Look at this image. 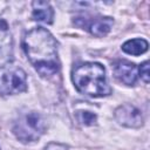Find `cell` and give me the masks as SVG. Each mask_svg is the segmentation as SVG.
Segmentation results:
<instances>
[{
  "label": "cell",
  "instance_id": "cell-1",
  "mask_svg": "<svg viewBox=\"0 0 150 150\" xmlns=\"http://www.w3.org/2000/svg\"><path fill=\"white\" fill-rule=\"evenodd\" d=\"M23 49L30 63L42 76H52L60 69L57 43L43 27L29 30L23 38Z\"/></svg>",
  "mask_w": 150,
  "mask_h": 150
},
{
  "label": "cell",
  "instance_id": "cell-2",
  "mask_svg": "<svg viewBox=\"0 0 150 150\" xmlns=\"http://www.w3.org/2000/svg\"><path fill=\"white\" fill-rule=\"evenodd\" d=\"M76 89L93 97L109 95L111 89L108 84L104 67L96 62H86L76 66L71 74Z\"/></svg>",
  "mask_w": 150,
  "mask_h": 150
},
{
  "label": "cell",
  "instance_id": "cell-3",
  "mask_svg": "<svg viewBox=\"0 0 150 150\" xmlns=\"http://www.w3.org/2000/svg\"><path fill=\"white\" fill-rule=\"evenodd\" d=\"M45 131V121L42 116L35 111L27 112L19 118L14 127V134L22 142H32L38 139Z\"/></svg>",
  "mask_w": 150,
  "mask_h": 150
},
{
  "label": "cell",
  "instance_id": "cell-4",
  "mask_svg": "<svg viewBox=\"0 0 150 150\" xmlns=\"http://www.w3.org/2000/svg\"><path fill=\"white\" fill-rule=\"evenodd\" d=\"M27 89L26 73L18 67H4L0 69V93L4 95L19 94Z\"/></svg>",
  "mask_w": 150,
  "mask_h": 150
},
{
  "label": "cell",
  "instance_id": "cell-5",
  "mask_svg": "<svg viewBox=\"0 0 150 150\" xmlns=\"http://www.w3.org/2000/svg\"><path fill=\"white\" fill-rule=\"evenodd\" d=\"M115 118L117 122L124 127L138 128L143 123V117L141 111L130 104H124L115 110Z\"/></svg>",
  "mask_w": 150,
  "mask_h": 150
},
{
  "label": "cell",
  "instance_id": "cell-6",
  "mask_svg": "<svg viewBox=\"0 0 150 150\" xmlns=\"http://www.w3.org/2000/svg\"><path fill=\"white\" fill-rule=\"evenodd\" d=\"M13 59V40L7 23L0 19V69L8 66Z\"/></svg>",
  "mask_w": 150,
  "mask_h": 150
},
{
  "label": "cell",
  "instance_id": "cell-7",
  "mask_svg": "<svg viewBox=\"0 0 150 150\" xmlns=\"http://www.w3.org/2000/svg\"><path fill=\"white\" fill-rule=\"evenodd\" d=\"M76 20L83 21V23L79 25L80 27L86 28L88 32H90L95 36H104L109 33L111 29V26L114 23L111 18H103V16H96V18H77Z\"/></svg>",
  "mask_w": 150,
  "mask_h": 150
},
{
  "label": "cell",
  "instance_id": "cell-8",
  "mask_svg": "<svg viewBox=\"0 0 150 150\" xmlns=\"http://www.w3.org/2000/svg\"><path fill=\"white\" fill-rule=\"evenodd\" d=\"M115 76L124 84L132 86L137 80V67L125 60H118L112 64Z\"/></svg>",
  "mask_w": 150,
  "mask_h": 150
},
{
  "label": "cell",
  "instance_id": "cell-9",
  "mask_svg": "<svg viewBox=\"0 0 150 150\" xmlns=\"http://www.w3.org/2000/svg\"><path fill=\"white\" fill-rule=\"evenodd\" d=\"M33 19L50 25L53 22L54 12L52 6L46 1H33Z\"/></svg>",
  "mask_w": 150,
  "mask_h": 150
},
{
  "label": "cell",
  "instance_id": "cell-10",
  "mask_svg": "<svg viewBox=\"0 0 150 150\" xmlns=\"http://www.w3.org/2000/svg\"><path fill=\"white\" fill-rule=\"evenodd\" d=\"M122 49L128 54L137 56L148 50V42L144 39H132L124 42L122 46Z\"/></svg>",
  "mask_w": 150,
  "mask_h": 150
},
{
  "label": "cell",
  "instance_id": "cell-11",
  "mask_svg": "<svg viewBox=\"0 0 150 150\" xmlns=\"http://www.w3.org/2000/svg\"><path fill=\"white\" fill-rule=\"evenodd\" d=\"M77 120L86 124V125H90L93 123H95L96 121V115L90 112V111H79L77 112Z\"/></svg>",
  "mask_w": 150,
  "mask_h": 150
},
{
  "label": "cell",
  "instance_id": "cell-12",
  "mask_svg": "<svg viewBox=\"0 0 150 150\" xmlns=\"http://www.w3.org/2000/svg\"><path fill=\"white\" fill-rule=\"evenodd\" d=\"M139 75H141L142 80L145 83L149 82V79L150 77H149V62L148 61H145V62H143L141 64V67H139Z\"/></svg>",
  "mask_w": 150,
  "mask_h": 150
}]
</instances>
